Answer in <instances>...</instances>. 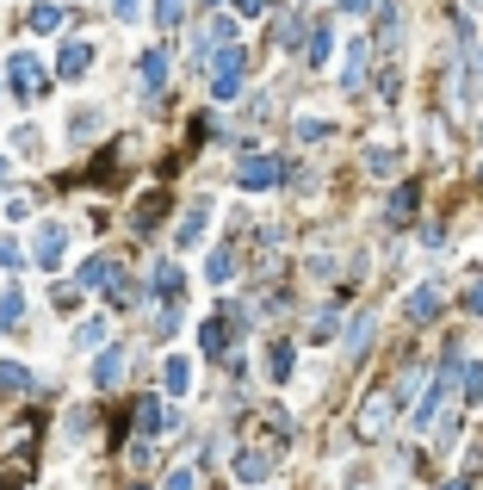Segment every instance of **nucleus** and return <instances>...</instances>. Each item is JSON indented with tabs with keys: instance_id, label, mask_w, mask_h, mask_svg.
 <instances>
[{
	"instance_id": "1",
	"label": "nucleus",
	"mask_w": 483,
	"mask_h": 490,
	"mask_svg": "<svg viewBox=\"0 0 483 490\" xmlns=\"http://www.w3.org/2000/svg\"><path fill=\"white\" fill-rule=\"evenodd\" d=\"M37 428H44V416H37V410H25V416L0 435V490L25 485V478L37 472Z\"/></svg>"
},
{
	"instance_id": "2",
	"label": "nucleus",
	"mask_w": 483,
	"mask_h": 490,
	"mask_svg": "<svg viewBox=\"0 0 483 490\" xmlns=\"http://www.w3.org/2000/svg\"><path fill=\"white\" fill-rule=\"evenodd\" d=\"M6 87H13L19 100L32 105V100H44V94H50V69H44L37 56H25V50H19V56L6 63Z\"/></svg>"
},
{
	"instance_id": "3",
	"label": "nucleus",
	"mask_w": 483,
	"mask_h": 490,
	"mask_svg": "<svg viewBox=\"0 0 483 490\" xmlns=\"http://www.w3.org/2000/svg\"><path fill=\"white\" fill-rule=\"evenodd\" d=\"M242 44H223L217 56H211V100H236L242 94Z\"/></svg>"
},
{
	"instance_id": "4",
	"label": "nucleus",
	"mask_w": 483,
	"mask_h": 490,
	"mask_svg": "<svg viewBox=\"0 0 483 490\" xmlns=\"http://www.w3.org/2000/svg\"><path fill=\"white\" fill-rule=\"evenodd\" d=\"M390 416H397V391L379 385L366 404H360V422H353V428H360V441H379L384 428H390Z\"/></svg>"
},
{
	"instance_id": "5",
	"label": "nucleus",
	"mask_w": 483,
	"mask_h": 490,
	"mask_svg": "<svg viewBox=\"0 0 483 490\" xmlns=\"http://www.w3.org/2000/svg\"><path fill=\"white\" fill-rule=\"evenodd\" d=\"M279 180H285V162H279V155H242L236 162L242 193H267V186H279Z\"/></svg>"
},
{
	"instance_id": "6",
	"label": "nucleus",
	"mask_w": 483,
	"mask_h": 490,
	"mask_svg": "<svg viewBox=\"0 0 483 490\" xmlns=\"http://www.w3.org/2000/svg\"><path fill=\"white\" fill-rule=\"evenodd\" d=\"M63 255H69V230H63L56 217H50V224H37V248H32V261L56 274V267H63Z\"/></svg>"
},
{
	"instance_id": "7",
	"label": "nucleus",
	"mask_w": 483,
	"mask_h": 490,
	"mask_svg": "<svg viewBox=\"0 0 483 490\" xmlns=\"http://www.w3.org/2000/svg\"><path fill=\"white\" fill-rule=\"evenodd\" d=\"M137 81H143V100H149V105H162V87H168V50H143Z\"/></svg>"
},
{
	"instance_id": "8",
	"label": "nucleus",
	"mask_w": 483,
	"mask_h": 490,
	"mask_svg": "<svg viewBox=\"0 0 483 490\" xmlns=\"http://www.w3.org/2000/svg\"><path fill=\"white\" fill-rule=\"evenodd\" d=\"M87 69H94V44L69 37V44L56 50V75H63V81H74V75H87Z\"/></svg>"
},
{
	"instance_id": "9",
	"label": "nucleus",
	"mask_w": 483,
	"mask_h": 490,
	"mask_svg": "<svg viewBox=\"0 0 483 490\" xmlns=\"http://www.w3.org/2000/svg\"><path fill=\"white\" fill-rule=\"evenodd\" d=\"M440 305H447V298H440V285H415L403 311H409V323H434V316H440Z\"/></svg>"
},
{
	"instance_id": "10",
	"label": "nucleus",
	"mask_w": 483,
	"mask_h": 490,
	"mask_svg": "<svg viewBox=\"0 0 483 490\" xmlns=\"http://www.w3.org/2000/svg\"><path fill=\"white\" fill-rule=\"evenodd\" d=\"M267 472H273V454H267V447H242L236 454V478L242 485H261Z\"/></svg>"
},
{
	"instance_id": "11",
	"label": "nucleus",
	"mask_w": 483,
	"mask_h": 490,
	"mask_svg": "<svg viewBox=\"0 0 483 490\" xmlns=\"http://www.w3.org/2000/svg\"><path fill=\"white\" fill-rule=\"evenodd\" d=\"M415 205H421V186H409V180H403V186H390V205H384V217H390V224H409Z\"/></svg>"
},
{
	"instance_id": "12",
	"label": "nucleus",
	"mask_w": 483,
	"mask_h": 490,
	"mask_svg": "<svg viewBox=\"0 0 483 490\" xmlns=\"http://www.w3.org/2000/svg\"><path fill=\"white\" fill-rule=\"evenodd\" d=\"M168 428V410H162V397H143L137 404V441H155Z\"/></svg>"
},
{
	"instance_id": "13",
	"label": "nucleus",
	"mask_w": 483,
	"mask_h": 490,
	"mask_svg": "<svg viewBox=\"0 0 483 490\" xmlns=\"http://www.w3.org/2000/svg\"><path fill=\"white\" fill-rule=\"evenodd\" d=\"M118 379H124V348H100V360H94V385L112 391Z\"/></svg>"
},
{
	"instance_id": "14",
	"label": "nucleus",
	"mask_w": 483,
	"mask_h": 490,
	"mask_svg": "<svg viewBox=\"0 0 483 490\" xmlns=\"http://www.w3.org/2000/svg\"><path fill=\"white\" fill-rule=\"evenodd\" d=\"M162 385H168L173 397L192 385V360H186V354H168V360H162Z\"/></svg>"
},
{
	"instance_id": "15",
	"label": "nucleus",
	"mask_w": 483,
	"mask_h": 490,
	"mask_svg": "<svg viewBox=\"0 0 483 490\" xmlns=\"http://www.w3.org/2000/svg\"><path fill=\"white\" fill-rule=\"evenodd\" d=\"M291 366H298L291 342H273V348H267V379H273V385H285V379H291Z\"/></svg>"
},
{
	"instance_id": "16",
	"label": "nucleus",
	"mask_w": 483,
	"mask_h": 490,
	"mask_svg": "<svg viewBox=\"0 0 483 490\" xmlns=\"http://www.w3.org/2000/svg\"><path fill=\"white\" fill-rule=\"evenodd\" d=\"M205 224H211V199H199V205L186 211V224H180V248L199 243V236H205Z\"/></svg>"
},
{
	"instance_id": "17",
	"label": "nucleus",
	"mask_w": 483,
	"mask_h": 490,
	"mask_svg": "<svg viewBox=\"0 0 483 490\" xmlns=\"http://www.w3.org/2000/svg\"><path fill=\"white\" fill-rule=\"evenodd\" d=\"M19 323H25V292L6 285V292H0V329H19Z\"/></svg>"
},
{
	"instance_id": "18",
	"label": "nucleus",
	"mask_w": 483,
	"mask_h": 490,
	"mask_svg": "<svg viewBox=\"0 0 483 490\" xmlns=\"http://www.w3.org/2000/svg\"><path fill=\"white\" fill-rule=\"evenodd\" d=\"M366 81V37L347 44V69H341V87H360Z\"/></svg>"
},
{
	"instance_id": "19",
	"label": "nucleus",
	"mask_w": 483,
	"mask_h": 490,
	"mask_svg": "<svg viewBox=\"0 0 483 490\" xmlns=\"http://www.w3.org/2000/svg\"><path fill=\"white\" fill-rule=\"evenodd\" d=\"M180 267H155V298H162V305H180V298H186V292H180Z\"/></svg>"
},
{
	"instance_id": "20",
	"label": "nucleus",
	"mask_w": 483,
	"mask_h": 490,
	"mask_svg": "<svg viewBox=\"0 0 483 490\" xmlns=\"http://www.w3.org/2000/svg\"><path fill=\"white\" fill-rule=\"evenodd\" d=\"M25 25H32V32H56V25H63V6H56V0H44V6H32V13H25Z\"/></svg>"
},
{
	"instance_id": "21",
	"label": "nucleus",
	"mask_w": 483,
	"mask_h": 490,
	"mask_svg": "<svg viewBox=\"0 0 483 490\" xmlns=\"http://www.w3.org/2000/svg\"><path fill=\"white\" fill-rule=\"evenodd\" d=\"M366 348H372V311H360L347 323V354H366Z\"/></svg>"
},
{
	"instance_id": "22",
	"label": "nucleus",
	"mask_w": 483,
	"mask_h": 490,
	"mask_svg": "<svg viewBox=\"0 0 483 490\" xmlns=\"http://www.w3.org/2000/svg\"><path fill=\"white\" fill-rule=\"evenodd\" d=\"M304 50H310V69H322L329 50H335V32H329V25H310V44H304Z\"/></svg>"
},
{
	"instance_id": "23",
	"label": "nucleus",
	"mask_w": 483,
	"mask_h": 490,
	"mask_svg": "<svg viewBox=\"0 0 483 490\" xmlns=\"http://www.w3.org/2000/svg\"><path fill=\"white\" fill-rule=\"evenodd\" d=\"M105 298H112V311H131V305H137V285L124 280V274H112V280H105Z\"/></svg>"
},
{
	"instance_id": "24",
	"label": "nucleus",
	"mask_w": 483,
	"mask_h": 490,
	"mask_svg": "<svg viewBox=\"0 0 483 490\" xmlns=\"http://www.w3.org/2000/svg\"><path fill=\"white\" fill-rule=\"evenodd\" d=\"M0 385L13 391V397H25V391H32V373H25L19 360H0Z\"/></svg>"
},
{
	"instance_id": "25",
	"label": "nucleus",
	"mask_w": 483,
	"mask_h": 490,
	"mask_svg": "<svg viewBox=\"0 0 483 490\" xmlns=\"http://www.w3.org/2000/svg\"><path fill=\"white\" fill-rule=\"evenodd\" d=\"M230 274H236V255H230V248H211V261H205V280H211V285H223Z\"/></svg>"
},
{
	"instance_id": "26",
	"label": "nucleus",
	"mask_w": 483,
	"mask_h": 490,
	"mask_svg": "<svg viewBox=\"0 0 483 490\" xmlns=\"http://www.w3.org/2000/svg\"><path fill=\"white\" fill-rule=\"evenodd\" d=\"M112 274H118V267H112V255H94V261L81 267V285H105Z\"/></svg>"
},
{
	"instance_id": "27",
	"label": "nucleus",
	"mask_w": 483,
	"mask_h": 490,
	"mask_svg": "<svg viewBox=\"0 0 483 490\" xmlns=\"http://www.w3.org/2000/svg\"><path fill=\"white\" fill-rule=\"evenodd\" d=\"M105 342V316H87L81 329H74V348H100Z\"/></svg>"
},
{
	"instance_id": "28",
	"label": "nucleus",
	"mask_w": 483,
	"mask_h": 490,
	"mask_svg": "<svg viewBox=\"0 0 483 490\" xmlns=\"http://www.w3.org/2000/svg\"><path fill=\"white\" fill-rule=\"evenodd\" d=\"M397 162H403V149H390V143H379V149L366 155V168H372V175H390Z\"/></svg>"
},
{
	"instance_id": "29",
	"label": "nucleus",
	"mask_w": 483,
	"mask_h": 490,
	"mask_svg": "<svg viewBox=\"0 0 483 490\" xmlns=\"http://www.w3.org/2000/svg\"><path fill=\"white\" fill-rule=\"evenodd\" d=\"M180 13H186V0H155V25H162V32L180 25Z\"/></svg>"
},
{
	"instance_id": "30",
	"label": "nucleus",
	"mask_w": 483,
	"mask_h": 490,
	"mask_svg": "<svg viewBox=\"0 0 483 490\" xmlns=\"http://www.w3.org/2000/svg\"><path fill=\"white\" fill-rule=\"evenodd\" d=\"M50 305H56V311H74V305H81V285H50Z\"/></svg>"
},
{
	"instance_id": "31",
	"label": "nucleus",
	"mask_w": 483,
	"mask_h": 490,
	"mask_svg": "<svg viewBox=\"0 0 483 490\" xmlns=\"http://www.w3.org/2000/svg\"><path fill=\"white\" fill-rule=\"evenodd\" d=\"M465 404H483V366L478 360L465 366Z\"/></svg>"
},
{
	"instance_id": "32",
	"label": "nucleus",
	"mask_w": 483,
	"mask_h": 490,
	"mask_svg": "<svg viewBox=\"0 0 483 490\" xmlns=\"http://www.w3.org/2000/svg\"><path fill=\"white\" fill-rule=\"evenodd\" d=\"M162 490H199V478H192L186 465H173V472H168V485H162Z\"/></svg>"
},
{
	"instance_id": "33",
	"label": "nucleus",
	"mask_w": 483,
	"mask_h": 490,
	"mask_svg": "<svg viewBox=\"0 0 483 490\" xmlns=\"http://www.w3.org/2000/svg\"><path fill=\"white\" fill-rule=\"evenodd\" d=\"M112 19H124V25L143 19V0H112Z\"/></svg>"
},
{
	"instance_id": "34",
	"label": "nucleus",
	"mask_w": 483,
	"mask_h": 490,
	"mask_svg": "<svg viewBox=\"0 0 483 490\" xmlns=\"http://www.w3.org/2000/svg\"><path fill=\"white\" fill-rule=\"evenodd\" d=\"M19 261H25L19 243H13V236H0V267H13V274H19Z\"/></svg>"
},
{
	"instance_id": "35",
	"label": "nucleus",
	"mask_w": 483,
	"mask_h": 490,
	"mask_svg": "<svg viewBox=\"0 0 483 490\" xmlns=\"http://www.w3.org/2000/svg\"><path fill=\"white\" fill-rule=\"evenodd\" d=\"M465 311H471V316H483V280H471V285H465Z\"/></svg>"
},
{
	"instance_id": "36",
	"label": "nucleus",
	"mask_w": 483,
	"mask_h": 490,
	"mask_svg": "<svg viewBox=\"0 0 483 490\" xmlns=\"http://www.w3.org/2000/svg\"><path fill=\"white\" fill-rule=\"evenodd\" d=\"M298 37H304L298 32V19H279V44H285V50H298Z\"/></svg>"
},
{
	"instance_id": "37",
	"label": "nucleus",
	"mask_w": 483,
	"mask_h": 490,
	"mask_svg": "<svg viewBox=\"0 0 483 490\" xmlns=\"http://www.w3.org/2000/svg\"><path fill=\"white\" fill-rule=\"evenodd\" d=\"M298 137L310 143V137H329V125H322V118H298Z\"/></svg>"
},
{
	"instance_id": "38",
	"label": "nucleus",
	"mask_w": 483,
	"mask_h": 490,
	"mask_svg": "<svg viewBox=\"0 0 483 490\" xmlns=\"http://www.w3.org/2000/svg\"><path fill=\"white\" fill-rule=\"evenodd\" d=\"M242 13H248V19H261V13H267V0H236Z\"/></svg>"
},
{
	"instance_id": "39",
	"label": "nucleus",
	"mask_w": 483,
	"mask_h": 490,
	"mask_svg": "<svg viewBox=\"0 0 483 490\" xmlns=\"http://www.w3.org/2000/svg\"><path fill=\"white\" fill-rule=\"evenodd\" d=\"M440 490H478V485H471V472H465V478H447Z\"/></svg>"
},
{
	"instance_id": "40",
	"label": "nucleus",
	"mask_w": 483,
	"mask_h": 490,
	"mask_svg": "<svg viewBox=\"0 0 483 490\" xmlns=\"http://www.w3.org/2000/svg\"><path fill=\"white\" fill-rule=\"evenodd\" d=\"M341 13H372V0H341Z\"/></svg>"
},
{
	"instance_id": "41",
	"label": "nucleus",
	"mask_w": 483,
	"mask_h": 490,
	"mask_svg": "<svg viewBox=\"0 0 483 490\" xmlns=\"http://www.w3.org/2000/svg\"><path fill=\"white\" fill-rule=\"evenodd\" d=\"M6 175H13V162H6V155H0V193H6Z\"/></svg>"
},
{
	"instance_id": "42",
	"label": "nucleus",
	"mask_w": 483,
	"mask_h": 490,
	"mask_svg": "<svg viewBox=\"0 0 483 490\" xmlns=\"http://www.w3.org/2000/svg\"><path fill=\"white\" fill-rule=\"evenodd\" d=\"M131 490H149V485H131Z\"/></svg>"
},
{
	"instance_id": "43",
	"label": "nucleus",
	"mask_w": 483,
	"mask_h": 490,
	"mask_svg": "<svg viewBox=\"0 0 483 490\" xmlns=\"http://www.w3.org/2000/svg\"><path fill=\"white\" fill-rule=\"evenodd\" d=\"M205 6H217V0H205Z\"/></svg>"
}]
</instances>
